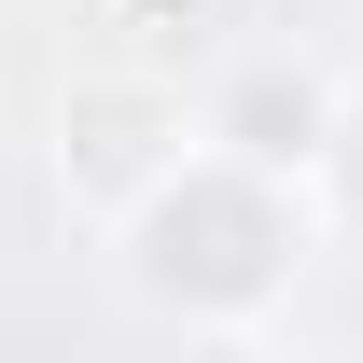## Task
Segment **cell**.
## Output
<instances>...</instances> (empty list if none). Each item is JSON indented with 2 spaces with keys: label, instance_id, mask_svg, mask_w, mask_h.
Wrapping results in <instances>:
<instances>
[{
  "label": "cell",
  "instance_id": "1",
  "mask_svg": "<svg viewBox=\"0 0 363 363\" xmlns=\"http://www.w3.org/2000/svg\"><path fill=\"white\" fill-rule=\"evenodd\" d=\"M112 238H126V294L140 308L210 321V335H252V321L294 294V266H308V182L224 168V154L196 140Z\"/></svg>",
  "mask_w": 363,
  "mask_h": 363
},
{
  "label": "cell",
  "instance_id": "5",
  "mask_svg": "<svg viewBox=\"0 0 363 363\" xmlns=\"http://www.w3.org/2000/svg\"><path fill=\"white\" fill-rule=\"evenodd\" d=\"M224 363H321V350H279V335H238Z\"/></svg>",
  "mask_w": 363,
  "mask_h": 363
},
{
  "label": "cell",
  "instance_id": "2",
  "mask_svg": "<svg viewBox=\"0 0 363 363\" xmlns=\"http://www.w3.org/2000/svg\"><path fill=\"white\" fill-rule=\"evenodd\" d=\"M182 154H196V98L168 70H70V98H56V196L84 224H126Z\"/></svg>",
  "mask_w": 363,
  "mask_h": 363
},
{
  "label": "cell",
  "instance_id": "4",
  "mask_svg": "<svg viewBox=\"0 0 363 363\" xmlns=\"http://www.w3.org/2000/svg\"><path fill=\"white\" fill-rule=\"evenodd\" d=\"M321 182L350 196V224H363V84H335V140H321Z\"/></svg>",
  "mask_w": 363,
  "mask_h": 363
},
{
  "label": "cell",
  "instance_id": "3",
  "mask_svg": "<svg viewBox=\"0 0 363 363\" xmlns=\"http://www.w3.org/2000/svg\"><path fill=\"white\" fill-rule=\"evenodd\" d=\"M196 140H210L224 168L321 182V140H335V70H294V56H238L224 84L196 98Z\"/></svg>",
  "mask_w": 363,
  "mask_h": 363
}]
</instances>
